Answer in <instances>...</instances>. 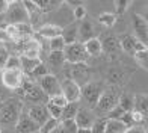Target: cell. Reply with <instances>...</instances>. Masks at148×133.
Wrapping results in <instances>:
<instances>
[{"mask_svg": "<svg viewBox=\"0 0 148 133\" xmlns=\"http://www.w3.org/2000/svg\"><path fill=\"white\" fill-rule=\"evenodd\" d=\"M38 133H39V132H38Z\"/></svg>", "mask_w": 148, "mask_h": 133, "instance_id": "obj_53", "label": "cell"}, {"mask_svg": "<svg viewBox=\"0 0 148 133\" xmlns=\"http://www.w3.org/2000/svg\"><path fill=\"white\" fill-rule=\"evenodd\" d=\"M26 114L29 115V118L32 119L33 123H36L39 127L44 125L47 123V119L50 118L49 112H47V108L45 104H30V108L27 109Z\"/></svg>", "mask_w": 148, "mask_h": 133, "instance_id": "obj_13", "label": "cell"}, {"mask_svg": "<svg viewBox=\"0 0 148 133\" xmlns=\"http://www.w3.org/2000/svg\"><path fill=\"white\" fill-rule=\"evenodd\" d=\"M132 119H133V124H140L142 121H145V117L136 110H132Z\"/></svg>", "mask_w": 148, "mask_h": 133, "instance_id": "obj_44", "label": "cell"}, {"mask_svg": "<svg viewBox=\"0 0 148 133\" xmlns=\"http://www.w3.org/2000/svg\"><path fill=\"white\" fill-rule=\"evenodd\" d=\"M147 45H148V44H147Z\"/></svg>", "mask_w": 148, "mask_h": 133, "instance_id": "obj_54", "label": "cell"}, {"mask_svg": "<svg viewBox=\"0 0 148 133\" xmlns=\"http://www.w3.org/2000/svg\"><path fill=\"white\" fill-rule=\"evenodd\" d=\"M45 108H47V112H49L50 118H55V119H59V121H60V117H62V109L58 108V106H55V104H51L50 101L45 103Z\"/></svg>", "mask_w": 148, "mask_h": 133, "instance_id": "obj_37", "label": "cell"}, {"mask_svg": "<svg viewBox=\"0 0 148 133\" xmlns=\"http://www.w3.org/2000/svg\"><path fill=\"white\" fill-rule=\"evenodd\" d=\"M59 124H60L59 119L49 118V119H47V123L39 127V133H53L56 129H59Z\"/></svg>", "mask_w": 148, "mask_h": 133, "instance_id": "obj_31", "label": "cell"}, {"mask_svg": "<svg viewBox=\"0 0 148 133\" xmlns=\"http://www.w3.org/2000/svg\"><path fill=\"white\" fill-rule=\"evenodd\" d=\"M95 117H94V114L89 110V109H85V108H80L76 118H74V121H76L77 127L79 129H91L94 123H95Z\"/></svg>", "mask_w": 148, "mask_h": 133, "instance_id": "obj_17", "label": "cell"}, {"mask_svg": "<svg viewBox=\"0 0 148 133\" xmlns=\"http://www.w3.org/2000/svg\"><path fill=\"white\" fill-rule=\"evenodd\" d=\"M124 114H127V112H125V110H123V109L119 108V106H116L115 109H112V110L109 112V114H107V117H106V118H107V119H121Z\"/></svg>", "mask_w": 148, "mask_h": 133, "instance_id": "obj_43", "label": "cell"}, {"mask_svg": "<svg viewBox=\"0 0 148 133\" xmlns=\"http://www.w3.org/2000/svg\"><path fill=\"white\" fill-rule=\"evenodd\" d=\"M147 133H148V129H147Z\"/></svg>", "mask_w": 148, "mask_h": 133, "instance_id": "obj_52", "label": "cell"}, {"mask_svg": "<svg viewBox=\"0 0 148 133\" xmlns=\"http://www.w3.org/2000/svg\"><path fill=\"white\" fill-rule=\"evenodd\" d=\"M118 106H119V108L123 109V110H125V112H132V110H133V108H134V100H133V95L127 94V92H121Z\"/></svg>", "mask_w": 148, "mask_h": 133, "instance_id": "obj_26", "label": "cell"}, {"mask_svg": "<svg viewBox=\"0 0 148 133\" xmlns=\"http://www.w3.org/2000/svg\"><path fill=\"white\" fill-rule=\"evenodd\" d=\"M80 109L79 103H68L62 109V117H60V121H65V119H74L77 115V112Z\"/></svg>", "mask_w": 148, "mask_h": 133, "instance_id": "obj_27", "label": "cell"}, {"mask_svg": "<svg viewBox=\"0 0 148 133\" xmlns=\"http://www.w3.org/2000/svg\"><path fill=\"white\" fill-rule=\"evenodd\" d=\"M101 47H103V51L106 53H118L121 50V45H119V39L115 36V35H104L101 39Z\"/></svg>", "mask_w": 148, "mask_h": 133, "instance_id": "obj_19", "label": "cell"}, {"mask_svg": "<svg viewBox=\"0 0 148 133\" xmlns=\"http://www.w3.org/2000/svg\"><path fill=\"white\" fill-rule=\"evenodd\" d=\"M119 45H121V49H123V51H125L127 55H130V56H134L136 53L144 51V50L148 49L144 43H140L139 39H136L133 35H123L119 38Z\"/></svg>", "mask_w": 148, "mask_h": 133, "instance_id": "obj_10", "label": "cell"}, {"mask_svg": "<svg viewBox=\"0 0 148 133\" xmlns=\"http://www.w3.org/2000/svg\"><path fill=\"white\" fill-rule=\"evenodd\" d=\"M20 59H21V70H23L24 74H30V73L42 62L41 59H29V58H23V56H20Z\"/></svg>", "mask_w": 148, "mask_h": 133, "instance_id": "obj_28", "label": "cell"}, {"mask_svg": "<svg viewBox=\"0 0 148 133\" xmlns=\"http://www.w3.org/2000/svg\"><path fill=\"white\" fill-rule=\"evenodd\" d=\"M77 133H92V132H91V129H79Z\"/></svg>", "mask_w": 148, "mask_h": 133, "instance_id": "obj_48", "label": "cell"}, {"mask_svg": "<svg viewBox=\"0 0 148 133\" xmlns=\"http://www.w3.org/2000/svg\"><path fill=\"white\" fill-rule=\"evenodd\" d=\"M73 14H74V18H76V20H85L86 18V8H85V5H82V3L76 5V6H74Z\"/></svg>", "mask_w": 148, "mask_h": 133, "instance_id": "obj_40", "label": "cell"}, {"mask_svg": "<svg viewBox=\"0 0 148 133\" xmlns=\"http://www.w3.org/2000/svg\"><path fill=\"white\" fill-rule=\"evenodd\" d=\"M133 32H134L133 36L136 39H139V41L144 43L145 45L148 44V23L144 20V17L139 15V14H133Z\"/></svg>", "mask_w": 148, "mask_h": 133, "instance_id": "obj_12", "label": "cell"}, {"mask_svg": "<svg viewBox=\"0 0 148 133\" xmlns=\"http://www.w3.org/2000/svg\"><path fill=\"white\" fill-rule=\"evenodd\" d=\"M47 74H50V71H49V68H47V65L44 64V62H41L35 70H33L32 73H30V79L33 80V79H36V80H39V79H42L44 76H47Z\"/></svg>", "mask_w": 148, "mask_h": 133, "instance_id": "obj_32", "label": "cell"}, {"mask_svg": "<svg viewBox=\"0 0 148 133\" xmlns=\"http://www.w3.org/2000/svg\"><path fill=\"white\" fill-rule=\"evenodd\" d=\"M8 8H9V2H8V0H0V14H6Z\"/></svg>", "mask_w": 148, "mask_h": 133, "instance_id": "obj_45", "label": "cell"}, {"mask_svg": "<svg viewBox=\"0 0 148 133\" xmlns=\"http://www.w3.org/2000/svg\"><path fill=\"white\" fill-rule=\"evenodd\" d=\"M106 123H107V118H97L95 123H94V125L91 127V132L92 133H104L106 130Z\"/></svg>", "mask_w": 148, "mask_h": 133, "instance_id": "obj_38", "label": "cell"}, {"mask_svg": "<svg viewBox=\"0 0 148 133\" xmlns=\"http://www.w3.org/2000/svg\"><path fill=\"white\" fill-rule=\"evenodd\" d=\"M59 130L62 133H77L79 127H77V124L74 119H65V121H60Z\"/></svg>", "mask_w": 148, "mask_h": 133, "instance_id": "obj_30", "label": "cell"}, {"mask_svg": "<svg viewBox=\"0 0 148 133\" xmlns=\"http://www.w3.org/2000/svg\"><path fill=\"white\" fill-rule=\"evenodd\" d=\"M49 101L51 103V104H55V106H58V108H60V109H64L66 104H68V101H66V98L62 95V94H59V95H55V97H51V98H49Z\"/></svg>", "mask_w": 148, "mask_h": 133, "instance_id": "obj_41", "label": "cell"}, {"mask_svg": "<svg viewBox=\"0 0 148 133\" xmlns=\"http://www.w3.org/2000/svg\"><path fill=\"white\" fill-rule=\"evenodd\" d=\"M65 79H71L74 80L79 86H83L89 82V76H91V71H89V66L86 64H66L65 62Z\"/></svg>", "mask_w": 148, "mask_h": 133, "instance_id": "obj_3", "label": "cell"}, {"mask_svg": "<svg viewBox=\"0 0 148 133\" xmlns=\"http://www.w3.org/2000/svg\"><path fill=\"white\" fill-rule=\"evenodd\" d=\"M77 29H79V24H70L68 27L62 29V38L66 45L77 43Z\"/></svg>", "mask_w": 148, "mask_h": 133, "instance_id": "obj_24", "label": "cell"}, {"mask_svg": "<svg viewBox=\"0 0 148 133\" xmlns=\"http://www.w3.org/2000/svg\"><path fill=\"white\" fill-rule=\"evenodd\" d=\"M5 70H21V59H20V56L11 55L8 62H6V65H5Z\"/></svg>", "mask_w": 148, "mask_h": 133, "instance_id": "obj_35", "label": "cell"}, {"mask_svg": "<svg viewBox=\"0 0 148 133\" xmlns=\"http://www.w3.org/2000/svg\"><path fill=\"white\" fill-rule=\"evenodd\" d=\"M109 80H110V83H112V85L118 86L121 82L124 80V73L121 71V70H118V68H112V70H110Z\"/></svg>", "mask_w": 148, "mask_h": 133, "instance_id": "obj_36", "label": "cell"}, {"mask_svg": "<svg viewBox=\"0 0 148 133\" xmlns=\"http://www.w3.org/2000/svg\"><path fill=\"white\" fill-rule=\"evenodd\" d=\"M83 47H85L86 53H88V56H94V58H97V56H100V55L103 53L101 41H100V38H97V36H94V38H91V39H89V41L83 43Z\"/></svg>", "mask_w": 148, "mask_h": 133, "instance_id": "obj_20", "label": "cell"}, {"mask_svg": "<svg viewBox=\"0 0 148 133\" xmlns=\"http://www.w3.org/2000/svg\"><path fill=\"white\" fill-rule=\"evenodd\" d=\"M24 3V8L26 11H27V17H29V24L32 26L33 29L36 27V26H41L39 23H41V20H42V11L38 8V6L35 5V2L33 0H26Z\"/></svg>", "mask_w": 148, "mask_h": 133, "instance_id": "obj_15", "label": "cell"}, {"mask_svg": "<svg viewBox=\"0 0 148 133\" xmlns=\"http://www.w3.org/2000/svg\"><path fill=\"white\" fill-rule=\"evenodd\" d=\"M133 100H134L133 110L142 114L144 117H148V94H136L133 95Z\"/></svg>", "mask_w": 148, "mask_h": 133, "instance_id": "obj_21", "label": "cell"}, {"mask_svg": "<svg viewBox=\"0 0 148 133\" xmlns=\"http://www.w3.org/2000/svg\"><path fill=\"white\" fill-rule=\"evenodd\" d=\"M6 18L9 24H18V23H29L27 11L24 8L23 2H9V8L6 11Z\"/></svg>", "mask_w": 148, "mask_h": 133, "instance_id": "obj_8", "label": "cell"}, {"mask_svg": "<svg viewBox=\"0 0 148 133\" xmlns=\"http://www.w3.org/2000/svg\"><path fill=\"white\" fill-rule=\"evenodd\" d=\"M116 15H115V12H101L98 17V23L104 26V27H110V26L115 24L116 21Z\"/></svg>", "mask_w": 148, "mask_h": 133, "instance_id": "obj_29", "label": "cell"}, {"mask_svg": "<svg viewBox=\"0 0 148 133\" xmlns=\"http://www.w3.org/2000/svg\"><path fill=\"white\" fill-rule=\"evenodd\" d=\"M0 133H3V130H2V127H0Z\"/></svg>", "mask_w": 148, "mask_h": 133, "instance_id": "obj_51", "label": "cell"}, {"mask_svg": "<svg viewBox=\"0 0 148 133\" xmlns=\"http://www.w3.org/2000/svg\"><path fill=\"white\" fill-rule=\"evenodd\" d=\"M113 5H115V15L116 17L125 14L127 8L130 6V3L127 2V0H116V2H113Z\"/></svg>", "mask_w": 148, "mask_h": 133, "instance_id": "obj_39", "label": "cell"}, {"mask_svg": "<svg viewBox=\"0 0 148 133\" xmlns=\"http://www.w3.org/2000/svg\"><path fill=\"white\" fill-rule=\"evenodd\" d=\"M15 130H17V133H38L39 125L36 123H33L29 118V115L23 112V114L20 115L17 124H15Z\"/></svg>", "mask_w": 148, "mask_h": 133, "instance_id": "obj_16", "label": "cell"}, {"mask_svg": "<svg viewBox=\"0 0 148 133\" xmlns=\"http://www.w3.org/2000/svg\"><path fill=\"white\" fill-rule=\"evenodd\" d=\"M9 51L6 47H0V73H2L5 70V65L6 62H8V59H9Z\"/></svg>", "mask_w": 148, "mask_h": 133, "instance_id": "obj_42", "label": "cell"}, {"mask_svg": "<svg viewBox=\"0 0 148 133\" xmlns=\"http://www.w3.org/2000/svg\"><path fill=\"white\" fill-rule=\"evenodd\" d=\"M80 91H82V98L88 103L91 108H95L98 103L100 95L103 94L104 86L101 82H88L86 85L80 86Z\"/></svg>", "mask_w": 148, "mask_h": 133, "instance_id": "obj_7", "label": "cell"}, {"mask_svg": "<svg viewBox=\"0 0 148 133\" xmlns=\"http://www.w3.org/2000/svg\"><path fill=\"white\" fill-rule=\"evenodd\" d=\"M95 36V32H94V26L91 21H86L83 20L82 23L79 24V29H77V39H80V43H86L89 41L91 38Z\"/></svg>", "mask_w": 148, "mask_h": 133, "instance_id": "obj_18", "label": "cell"}, {"mask_svg": "<svg viewBox=\"0 0 148 133\" xmlns=\"http://www.w3.org/2000/svg\"><path fill=\"white\" fill-rule=\"evenodd\" d=\"M47 62L51 68H62L65 65V56H64V51H50V55L47 56Z\"/></svg>", "mask_w": 148, "mask_h": 133, "instance_id": "obj_23", "label": "cell"}, {"mask_svg": "<svg viewBox=\"0 0 148 133\" xmlns=\"http://www.w3.org/2000/svg\"><path fill=\"white\" fill-rule=\"evenodd\" d=\"M60 88H62V95L66 98L68 103H79L82 100L80 86L71 79H64V82L60 83Z\"/></svg>", "mask_w": 148, "mask_h": 133, "instance_id": "obj_11", "label": "cell"}, {"mask_svg": "<svg viewBox=\"0 0 148 133\" xmlns=\"http://www.w3.org/2000/svg\"><path fill=\"white\" fill-rule=\"evenodd\" d=\"M133 58H134V61L138 62V65L140 66V68H144L145 71H148V49L144 50V51L136 53Z\"/></svg>", "mask_w": 148, "mask_h": 133, "instance_id": "obj_34", "label": "cell"}, {"mask_svg": "<svg viewBox=\"0 0 148 133\" xmlns=\"http://www.w3.org/2000/svg\"><path fill=\"white\" fill-rule=\"evenodd\" d=\"M0 47H3V43L2 41H0Z\"/></svg>", "mask_w": 148, "mask_h": 133, "instance_id": "obj_50", "label": "cell"}, {"mask_svg": "<svg viewBox=\"0 0 148 133\" xmlns=\"http://www.w3.org/2000/svg\"><path fill=\"white\" fill-rule=\"evenodd\" d=\"M33 2H35V5L42 11V14L53 12V11H56L62 6V2H56V0H33Z\"/></svg>", "mask_w": 148, "mask_h": 133, "instance_id": "obj_22", "label": "cell"}, {"mask_svg": "<svg viewBox=\"0 0 148 133\" xmlns=\"http://www.w3.org/2000/svg\"><path fill=\"white\" fill-rule=\"evenodd\" d=\"M5 30L8 33L9 41L12 43H21L24 39H29L35 35V29L29 23H18V24H6Z\"/></svg>", "mask_w": 148, "mask_h": 133, "instance_id": "obj_4", "label": "cell"}, {"mask_svg": "<svg viewBox=\"0 0 148 133\" xmlns=\"http://www.w3.org/2000/svg\"><path fill=\"white\" fill-rule=\"evenodd\" d=\"M65 41H64V38L62 35L60 36H56V38H53L49 41V47H50V51H64L65 49Z\"/></svg>", "mask_w": 148, "mask_h": 133, "instance_id": "obj_33", "label": "cell"}, {"mask_svg": "<svg viewBox=\"0 0 148 133\" xmlns=\"http://www.w3.org/2000/svg\"><path fill=\"white\" fill-rule=\"evenodd\" d=\"M119 95H121L119 86L110 85V86H107V88H104L103 94L100 95V98H98L95 110L98 112L100 115H107L112 109H115L118 106Z\"/></svg>", "mask_w": 148, "mask_h": 133, "instance_id": "obj_2", "label": "cell"}, {"mask_svg": "<svg viewBox=\"0 0 148 133\" xmlns=\"http://www.w3.org/2000/svg\"><path fill=\"white\" fill-rule=\"evenodd\" d=\"M26 79V74L21 70H3L0 73V80H2V85L6 89H9L12 92H15L20 86L23 85Z\"/></svg>", "mask_w": 148, "mask_h": 133, "instance_id": "obj_6", "label": "cell"}, {"mask_svg": "<svg viewBox=\"0 0 148 133\" xmlns=\"http://www.w3.org/2000/svg\"><path fill=\"white\" fill-rule=\"evenodd\" d=\"M38 86L42 89V92L49 98L62 94V88H60L59 79L55 74H51V73H50V74H47V76H44L42 79H39V80H38Z\"/></svg>", "mask_w": 148, "mask_h": 133, "instance_id": "obj_9", "label": "cell"}, {"mask_svg": "<svg viewBox=\"0 0 148 133\" xmlns=\"http://www.w3.org/2000/svg\"><path fill=\"white\" fill-rule=\"evenodd\" d=\"M62 29H64V27H62V26H59V24L45 23V24H41V27H38V29L35 30V33H36L39 38L50 41V39L62 35Z\"/></svg>", "mask_w": 148, "mask_h": 133, "instance_id": "obj_14", "label": "cell"}, {"mask_svg": "<svg viewBox=\"0 0 148 133\" xmlns=\"http://www.w3.org/2000/svg\"><path fill=\"white\" fill-rule=\"evenodd\" d=\"M127 129L129 127L124 123H121L119 119H107L104 133H125Z\"/></svg>", "mask_w": 148, "mask_h": 133, "instance_id": "obj_25", "label": "cell"}, {"mask_svg": "<svg viewBox=\"0 0 148 133\" xmlns=\"http://www.w3.org/2000/svg\"><path fill=\"white\" fill-rule=\"evenodd\" d=\"M125 133H145V130L140 129V127H136V125H133V127H129V129H127Z\"/></svg>", "mask_w": 148, "mask_h": 133, "instance_id": "obj_46", "label": "cell"}, {"mask_svg": "<svg viewBox=\"0 0 148 133\" xmlns=\"http://www.w3.org/2000/svg\"><path fill=\"white\" fill-rule=\"evenodd\" d=\"M64 56H65L66 64H86V61L89 58L83 47V44L79 41L74 44H70V45H65Z\"/></svg>", "mask_w": 148, "mask_h": 133, "instance_id": "obj_5", "label": "cell"}, {"mask_svg": "<svg viewBox=\"0 0 148 133\" xmlns=\"http://www.w3.org/2000/svg\"><path fill=\"white\" fill-rule=\"evenodd\" d=\"M144 20H145V21L148 23V6L145 8V12H144Z\"/></svg>", "mask_w": 148, "mask_h": 133, "instance_id": "obj_49", "label": "cell"}, {"mask_svg": "<svg viewBox=\"0 0 148 133\" xmlns=\"http://www.w3.org/2000/svg\"><path fill=\"white\" fill-rule=\"evenodd\" d=\"M23 101L20 98L14 97L6 100L5 103L0 104V124L5 125H11V124H17L20 115L23 114Z\"/></svg>", "mask_w": 148, "mask_h": 133, "instance_id": "obj_1", "label": "cell"}, {"mask_svg": "<svg viewBox=\"0 0 148 133\" xmlns=\"http://www.w3.org/2000/svg\"><path fill=\"white\" fill-rule=\"evenodd\" d=\"M6 26V24H5ZM0 41H9V38H8V33H6V30H5V27H2L0 29Z\"/></svg>", "mask_w": 148, "mask_h": 133, "instance_id": "obj_47", "label": "cell"}]
</instances>
